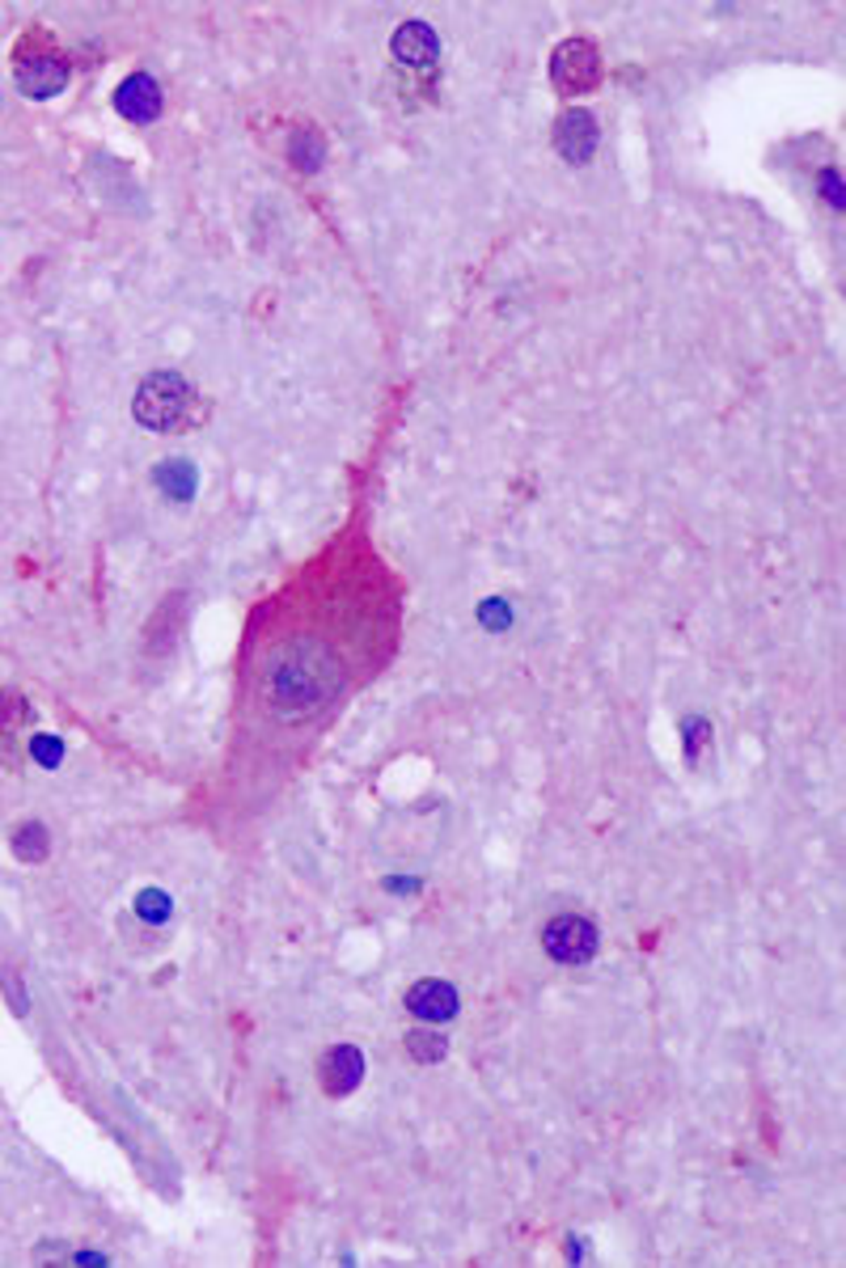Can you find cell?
<instances>
[{
    "mask_svg": "<svg viewBox=\"0 0 846 1268\" xmlns=\"http://www.w3.org/2000/svg\"><path fill=\"white\" fill-rule=\"evenodd\" d=\"M364 1075V1057L352 1049V1045H338L331 1054L322 1057V1087L331 1096H347Z\"/></svg>",
    "mask_w": 846,
    "mask_h": 1268,
    "instance_id": "obj_10",
    "label": "cell"
},
{
    "mask_svg": "<svg viewBox=\"0 0 846 1268\" xmlns=\"http://www.w3.org/2000/svg\"><path fill=\"white\" fill-rule=\"evenodd\" d=\"M136 913H140V918H148V922H166V918H169V897H166V892H157V888H145V892L136 897Z\"/></svg>",
    "mask_w": 846,
    "mask_h": 1268,
    "instance_id": "obj_16",
    "label": "cell"
},
{
    "mask_svg": "<svg viewBox=\"0 0 846 1268\" xmlns=\"http://www.w3.org/2000/svg\"><path fill=\"white\" fill-rule=\"evenodd\" d=\"M13 81H18V90H22L25 97H55L69 85V60L43 43L39 55H18Z\"/></svg>",
    "mask_w": 846,
    "mask_h": 1268,
    "instance_id": "obj_5",
    "label": "cell"
},
{
    "mask_svg": "<svg viewBox=\"0 0 846 1268\" xmlns=\"http://www.w3.org/2000/svg\"><path fill=\"white\" fill-rule=\"evenodd\" d=\"M195 482H199V474H195L191 461H182V457H174V461H161V465H157V486L166 491L169 500H191Z\"/></svg>",
    "mask_w": 846,
    "mask_h": 1268,
    "instance_id": "obj_11",
    "label": "cell"
},
{
    "mask_svg": "<svg viewBox=\"0 0 846 1268\" xmlns=\"http://www.w3.org/2000/svg\"><path fill=\"white\" fill-rule=\"evenodd\" d=\"M389 51H394L398 64L428 72L440 60V39H436V30L428 22H403L394 30V39H389Z\"/></svg>",
    "mask_w": 846,
    "mask_h": 1268,
    "instance_id": "obj_6",
    "label": "cell"
},
{
    "mask_svg": "<svg viewBox=\"0 0 846 1268\" xmlns=\"http://www.w3.org/2000/svg\"><path fill=\"white\" fill-rule=\"evenodd\" d=\"M822 191H825V199H829V208H838V212H843L846 195H843V182H838V169H822Z\"/></svg>",
    "mask_w": 846,
    "mask_h": 1268,
    "instance_id": "obj_19",
    "label": "cell"
},
{
    "mask_svg": "<svg viewBox=\"0 0 846 1268\" xmlns=\"http://www.w3.org/2000/svg\"><path fill=\"white\" fill-rule=\"evenodd\" d=\"M51 841H48V825H39V820H25V825H18V834H13V855L22 862H39L48 859Z\"/></svg>",
    "mask_w": 846,
    "mask_h": 1268,
    "instance_id": "obj_12",
    "label": "cell"
},
{
    "mask_svg": "<svg viewBox=\"0 0 846 1268\" xmlns=\"http://www.w3.org/2000/svg\"><path fill=\"white\" fill-rule=\"evenodd\" d=\"M25 719H30V702L22 694H13V690H4L0 694V727H18Z\"/></svg>",
    "mask_w": 846,
    "mask_h": 1268,
    "instance_id": "obj_17",
    "label": "cell"
},
{
    "mask_svg": "<svg viewBox=\"0 0 846 1268\" xmlns=\"http://www.w3.org/2000/svg\"><path fill=\"white\" fill-rule=\"evenodd\" d=\"M686 753H690V762H699V748L707 744V736H711V727L702 723V719H686Z\"/></svg>",
    "mask_w": 846,
    "mask_h": 1268,
    "instance_id": "obj_18",
    "label": "cell"
},
{
    "mask_svg": "<svg viewBox=\"0 0 846 1268\" xmlns=\"http://www.w3.org/2000/svg\"><path fill=\"white\" fill-rule=\"evenodd\" d=\"M445 1049H449V1045H445V1036H436V1031H428V1028H419V1031L407 1036V1054H411L415 1061H424V1066L440 1061Z\"/></svg>",
    "mask_w": 846,
    "mask_h": 1268,
    "instance_id": "obj_13",
    "label": "cell"
},
{
    "mask_svg": "<svg viewBox=\"0 0 846 1268\" xmlns=\"http://www.w3.org/2000/svg\"><path fill=\"white\" fill-rule=\"evenodd\" d=\"M338 660L317 639H289L267 656L263 669V702L271 715L305 719L322 711L338 694Z\"/></svg>",
    "mask_w": 846,
    "mask_h": 1268,
    "instance_id": "obj_1",
    "label": "cell"
},
{
    "mask_svg": "<svg viewBox=\"0 0 846 1268\" xmlns=\"http://www.w3.org/2000/svg\"><path fill=\"white\" fill-rule=\"evenodd\" d=\"M115 111L132 123H153L161 115V85H157L148 72L127 76L119 85V94H115Z\"/></svg>",
    "mask_w": 846,
    "mask_h": 1268,
    "instance_id": "obj_7",
    "label": "cell"
},
{
    "mask_svg": "<svg viewBox=\"0 0 846 1268\" xmlns=\"http://www.w3.org/2000/svg\"><path fill=\"white\" fill-rule=\"evenodd\" d=\"M132 415H136L140 428L166 436V431H182V428H191V423H199L203 407H199V394L191 389L187 377H178V373H153V377H145L140 389H136Z\"/></svg>",
    "mask_w": 846,
    "mask_h": 1268,
    "instance_id": "obj_2",
    "label": "cell"
},
{
    "mask_svg": "<svg viewBox=\"0 0 846 1268\" xmlns=\"http://www.w3.org/2000/svg\"><path fill=\"white\" fill-rule=\"evenodd\" d=\"M551 76L563 94H584L602 81V60H597V48L588 39H567L563 48L555 51L551 60Z\"/></svg>",
    "mask_w": 846,
    "mask_h": 1268,
    "instance_id": "obj_4",
    "label": "cell"
},
{
    "mask_svg": "<svg viewBox=\"0 0 846 1268\" xmlns=\"http://www.w3.org/2000/svg\"><path fill=\"white\" fill-rule=\"evenodd\" d=\"M407 1010L419 1015V1019H453L458 1015V989L449 982H419L407 989Z\"/></svg>",
    "mask_w": 846,
    "mask_h": 1268,
    "instance_id": "obj_9",
    "label": "cell"
},
{
    "mask_svg": "<svg viewBox=\"0 0 846 1268\" xmlns=\"http://www.w3.org/2000/svg\"><path fill=\"white\" fill-rule=\"evenodd\" d=\"M555 148L567 157V161L584 166V161L593 157V148H597V119H593L588 111H567V115H558Z\"/></svg>",
    "mask_w": 846,
    "mask_h": 1268,
    "instance_id": "obj_8",
    "label": "cell"
},
{
    "mask_svg": "<svg viewBox=\"0 0 846 1268\" xmlns=\"http://www.w3.org/2000/svg\"><path fill=\"white\" fill-rule=\"evenodd\" d=\"M317 161H322V140H317L314 127H301V132L292 136V166L317 169Z\"/></svg>",
    "mask_w": 846,
    "mask_h": 1268,
    "instance_id": "obj_14",
    "label": "cell"
},
{
    "mask_svg": "<svg viewBox=\"0 0 846 1268\" xmlns=\"http://www.w3.org/2000/svg\"><path fill=\"white\" fill-rule=\"evenodd\" d=\"M30 757H34L43 769H55L60 762H64V744H60V736H48V732H43V736H34V741H30Z\"/></svg>",
    "mask_w": 846,
    "mask_h": 1268,
    "instance_id": "obj_15",
    "label": "cell"
},
{
    "mask_svg": "<svg viewBox=\"0 0 846 1268\" xmlns=\"http://www.w3.org/2000/svg\"><path fill=\"white\" fill-rule=\"evenodd\" d=\"M542 947L558 964H588L597 956V926L588 918H581V913H563L542 931Z\"/></svg>",
    "mask_w": 846,
    "mask_h": 1268,
    "instance_id": "obj_3",
    "label": "cell"
}]
</instances>
